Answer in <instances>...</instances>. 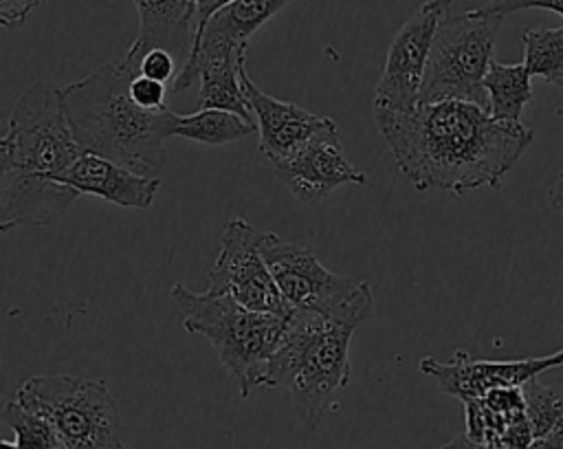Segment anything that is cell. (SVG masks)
Wrapping results in <instances>:
<instances>
[{"label": "cell", "mask_w": 563, "mask_h": 449, "mask_svg": "<svg viewBox=\"0 0 563 449\" xmlns=\"http://www.w3.org/2000/svg\"><path fill=\"white\" fill-rule=\"evenodd\" d=\"M398 172L418 189L464 196L499 187L534 132L521 121H499L473 101H418L409 110H374Z\"/></svg>", "instance_id": "1"}, {"label": "cell", "mask_w": 563, "mask_h": 449, "mask_svg": "<svg viewBox=\"0 0 563 449\" xmlns=\"http://www.w3.org/2000/svg\"><path fill=\"white\" fill-rule=\"evenodd\" d=\"M81 152L64 110L62 86H26L0 141V229L7 233L57 222L79 198L62 178Z\"/></svg>", "instance_id": "2"}, {"label": "cell", "mask_w": 563, "mask_h": 449, "mask_svg": "<svg viewBox=\"0 0 563 449\" xmlns=\"http://www.w3.org/2000/svg\"><path fill=\"white\" fill-rule=\"evenodd\" d=\"M130 66L108 62L90 75L62 86V101L73 134L84 152L99 154L145 176L165 167V139L174 136L176 114L141 108L130 95Z\"/></svg>", "instance_id": "3"}, {"label": "cell", "mask_w": 563, "mask_h": 449, "mask_svg": "<svg viewBox=\"0 0 563 449\" xmlns=\"http://www.w3.org/2000/svg\"><path fill=\"white\" fill-rule=\"evenodd\" d=\"M356 326L314 310H290L284 337L271 359L266 387H286L297 418L317 429L336 409L350 381V341Z\"/></svg>", "instance_id": "4"}, {"label": "cell", "mask_w": 563, "mask_h": 449, "mask_svg": "<svg viewBox=\"0 0 563 449\" xmlns=\"http://www.w3.org/2000/svg\"><path fill=\"white\" fill-rule=\"evenodd\" d=\"M172 299L191 335H202L216 348L220 363L242 398L255 387H266L271 359L284 337L286 317L260 313L211 291L196 293L174 284Z\"/></svg>", "instance_id": "5"}, {"label": "cell", "mask_w": 563, "mask_h": 449, "mask_svg": "<svg viewBox=\"0 0 563 449\" xmlns=\"http://www.w3.org/2000/svg\"><path fill=\"white\" fill-rule=\"evenodd\" d=\"M15 401L44 416L68 449H125L117 401L101 381L37 374L20 383Z\"/></svg>", "instance_id": "6"}, {"label": "cell", "mask_w": 563, "mask_h": 449, "mask_svg": "<svg viewBox=\"0 0 563 449\" xmlns=\"http://www.w3.org/2000/svg\"><path fill=\"white\" fill-rule=\"evenodd\" d=\"M501 20L477 9L444 11L431 42L420 101L460 99L488 108L484 77L493 62Z\"/></svg>", "instance_id": "7"}, {"label": "cell", "mask_w": 563, "mask_h": 449, "mask_svg": "<svg viewBox=\"0 0 563 449\" xmlns=\"http://www.w3.org/2000/svg\"><path fill=\"white\" fill-rule=\"evenodd\" d=\"M262 253L290 310H314L354 326L372 315L374 293L369 282L328 271L310 247L264 231Z\"/></svg>", "instance_id": "8"}, {"label": "cell", "mask_w": 563, "mask_h": 449, "mask_svg": "<svg viewBox=\"0 0 563 449\" xmlns=\"http://www.w3.org/2000/svg\"><path fill=\"white\" fill-rule=\"evenodd\" d=\"M264 231L244 218H233L220 240V253L209 271V288L216 295H227L238 304L288 317L290 308L284 302L271 269L262 253Z\"/></svg>", "instance_id": "9"}, {"label": "cell", "mask_w": 563, "mask_h": 449, "mask_svg": "<svg viewBox=\"0 0 563 449\" xmlns=\"http://www.w3.org/2000/svg\"><path fill=\"white\" fill-rule=\"evenodd\" d=\"M442 9L424 0L394 35L372 99L374 110H409L420 101L424 68Z\"/></svg>", "instance_id": "10"}, {"label": "cell", "mask_w": 563, "mask_h": 449, "mask_svg": "<svg viewBox=\"0 0 563 449\" xmlns=\"http://www.w3.org/2000/svg\"><path fill=\"white\" fill-rule=\"evenodd\" d=\"M559 365H563V350L543 357H526L512 361L475 359L464 350H455L449 361L424 357L418 363V370L435 379L438 387L444 394L455 396L464 403L471 398H482L495 387H521L541 372Z\"/></svg>", "instance_id": "11"}, {"label": "cell", "mask_w": 563, "mask_h": 449, "mask_svg": "<svg viewBox=\"0 0 563 449\" xmlns=\"http://www.w3.org/2000/svg\"><path fill=\"white\" fill-rule=\"evenodd\" d=\"M277 180L303 205H319L341 185H365L358 172L343 154L339 132L314 136L292 152L271 161Z\"/></svg>", "instance_id": "12"}, {"label": "cell", "mask_w": 563, "mask_h": 449, "mask_svg": "<svg viewBox=\"0 0 563 449\" xmlns=\"http://www.w3.org/2000/svg\"><path fill=\"white\" fill-rule=\"evenodd\" d=\"M242 86L257 123L260 152L268 161L292 152L295 147L314 136L339 132L334 119L314 114L297 103L282 101L264 92L255 81H251V77L246 75V66L242 68Z\"/></svg>", "instance_id": "13"}, {"label": "cell", "mask_w": 563, "mask_h": 449, "mask_svg": "<svg viewBox=\"0 0 563 449\" xmlns=\"http://www.w3.org/2000/svg\"><path fill=\"white\" fill-rule=\"evenodd\" d=\"M62 183H68L79 194H92L112 205L134 209L150 207L161 189L158 176L139 174L90 152L79 154V158L64 174Z\"/></svg>", "instance_id": "14"}, {"label": "cell", "mask_w": 563, "mask_h": 449, "mask_svg": "<svg viewBox=\"0 0 563 449\" xmlns=\"http://www.w3.org/2000/svg\"><path fill=\"white\" fill-rule=\"evenodd\" d=\"M139 13V33L125 57H141L145 51L167 48L180 64L189 62L194 48V0H132Z\"/></svg>", "instance_id": "15"}, {"label": "cell", "mask_w": 563, "mask_h": 449, "mask_svg": "<svg viewBox=\"0 0 563 449\" xmlns=\"http://www.w3.org/2000/svg\"><path fill=\"white\" fill-rule=\"evenodd\" d=\"M290 2L292 0H233L207 22L191 48V57L198 53H246L251 35Z\"/></svg>", "instance_id": "16"}, {"label": "cell", "mask_w": 563, "mask_h": 449, "mask_svg": "<svg viewBox=\"0 0 563 449\" xmlns=\"http://www.w3.org/2000/svg\"><path fill=\"white\" fill-rule=\"evenodd\" d=\"M532 75L526 64H501L490 62L484 77V88L488 95V110L499 121L519 123L523 106L532 99Z\"/></svg>", "instance_id": "17"}, {"label": "cell", "mask_w": 563, "mask_h": 449, "mask_svg": "<svg viewBox=\"0 0 563 449\" xmlns=\"http://www.w3.org/2000/svg\"><path fill=\"white\" fill-rule=\"evenodd\" d=\"M253 132H257V123L246 121L235 112L216 108H200L191 114H176L174 123V136H183L209 147L238 141Z\"/></svg>", "instance_id": "18"}, {"label": "cell", "mask_w": 563, "mask_h": 449, "mask_svg": "<svg viewBox=\"0 0 563 449\" xmlns=\"http://www.w3.org/2000/svg\"><path fill=\"white\" fill-rule=\"evenodd\" d=\"M521 40L528 73L550 86H563V26L528 29Z\"/></svg>", "instance_id": "19"}, {"label": "cell", "mask_w": 563, "mask_h": 449, "mask_svg": "<svg viewBox=\"0 0 563 449\" xmlns=\"http://www.w3.org/2000/svg\"><path fill=\"white\" fill-rule=\"evenodd\" d=\"M2 420L15 434L18 449H68L44 416L31 412L18 401L4 403Z\"/></svg>", "instance_id": "20"}, {"label": "cell", "mask_w": 563, "mask_h": 449, "mask_svg": "<svg viewBox=\"0 0 563 449\" xmlns=\"http://www.w3.org/2000/svg\"><path fill=\"white\" fill-rule=\"evenodd\" d=\"M526 398V414L530 418L534 438L563 429V387L545 385L537 376L521 385Z\"/></svg>", "instance_id": "21"}, {"label": "cell", "mask_w": 563, "mask_h": 449, "mask_svg": "<svg viewBox=\"0 0 563 449\" xmlns=\"http://www.w3.org/2000/svg\"><path fill=\"white\" fill-rule=\"evenodd\" d=\"M517 414L504 416V414L490 409L482 398L464 401V420H466V431L464 434L475 442H499L506 425Z\"/></svg>", "instance_id": "22"}, {"label": "cell", "mask_w": 563, "mask_h": 449, "mask_svg": "<svg viewBox=\"0 0 563 449\" xmlns=\"http://www.w3.org/2000/svg\"><path fill=\"white\" fill-rule=\"evenodd\" d=\"M123 64L130 66L134 73L147 75V77L158 79L163 84H172L180 73L178 59L167 48H161V46H154V48L145 51L141 57H134V59L123 55Z\"/></svg>", "instance_id": "23"}, {"label": "cell", "mask_w": 563, "mask_h": 449, "mask_svg": "<svg viewBox=\"0 0 563 449\" xmlns=\"http://www.w3.org/2000/svg\"><path fill=\"white\" fill-rule=\"evenodd\" d=\"M130 95L132 99L147 110H161L165 108V95H167V84L152 79L147 75H132L130 79Z\"/></svg>", "instance_id": "24"}, {"label": "cell", "mask_w": 563, "mask_h": 449, "mask_svg": "<svg viewBox=\"0 0 563 449\" xmlns=\"http://www.w3.org/2000/svg\"><path fill=\"white\" fill-rule=\"evenodd\" d=\"M523 9H548L563 15V0H488L486 4L477 7L479 13L499 15V18L515 11H523Z\"/></svg>", "instance_id": "25"}, {"label": "cell", "mask_w": 563, "mask_h": 449, "mask_svg": "<svg viewBox=\"0 0 563 449\" xmlns=\"http://www.w3.org/2000/svg\"><path fill=\"white\" fill-rule=\"evenodd\" d=\"M42 0H0V24L4 29H13L24 24L31 11L40 7Z\"/></svg>", "instance_id": "26"}, {"label": "cell", "mask_w": 563, "mask_h": 449, "mask_svg": "<svg viewBox=\"0 0 563 449\" xmlns=\"http://www.w3.org/2000/svg\"><path fill=\"white\" fill-rule=\"evenodd\" d=\"M231 2H233V0H194V26H196V31H194V44H196L198 37L202 35L207 22H209L220 9H224V7L231 4ZM189 57H191V55H189Z\"/></svg>", "instance_id": "27"}, {"label": "cell", "mask_w": 563, "mask_h": 449, "mask_svg": "<svg viewBox=\"0 0 563 449\" xmlns=\"http://www.w3.org/2000/svg\"><path fill=\"white\" fill-rule=\"evenodd\" d=\"M440 449H508V447H504L499 442H475L466 434H460L453 440H449L446 445H442Z\"/></svg>", "instance_id": "28"}, {"label": "cell", "mask_w": 563, "mask_h": 449, "mask_svg": "<svg viewBox=\"0 0 563 449\" xmlns=\"http://www.w3.org/2000/svg\"><path fill=\"white\" fill-rule=\"evenodd\" d=\"M526 449H563V429L550 431L545 436H537Z\"/></svg>", "instance_id": "29"}, {"label": "cell", "mask_w": 563, "mask_h": 449, "mask_svg": "<svg viewBox=\"0 0 563 449\" xmlns=\"http://www.w3.org/2000/svg\"><path fill=\"white\" fill-rule=\"evenodd\" d=\"M548 200H550V207L559 213H563V174H559V178L550 185L548 189Z\"/></svg>", "instance_id": "30"}, {"label": "cell", "mask_w": 563, "mask_h": 449, "mask_svg": "<svg viewBox=\"0 0 563 449\" xmlns=\"http://www.w3.org/2000/svg\"><path fill=\"white\" fill-rule=\"evenodd\" d=\"M435 7H440L442 11H449V7L455 2V0H431Z\"/></svg>", "instance_id": "31"}, {"label": "cell", "mask_w": 563, "mask_h": 449, "mask_svg": "<svg viewBox=\"0 0 563 449\" xmlns=\"http://www.w3.org/2000/svg\"><path fill=\"white\" fill-rule=\"evenodd\" d=\"M0 449H18V445H15V442H9V440H2V442H0Z\"/></svg>", "instance_id": "32"}, {"label": "cell", "mask_w": 563, "mask_h": 449, "mask_svg": "<svg viewBox=\"0 0 563 449\" xmlns=\"http://www.w3.org/2000/svg\"><path fill=\"white\" fill-rule=\"evenodd\" d=\"M125 449H130V447H125Z\"/></svg>", "instance_id": "33"}]
</instances>
